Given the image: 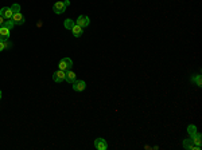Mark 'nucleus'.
Listing matches in <instances>:
<instances>
[{
  "instance_id": "14",
  "label": "nucleus",
  "mask_w": 202,
  "mask_h": 150,
  "mask_svg": "<svg viewBox=\"0 0 202 150\" xmlns=\"http://www.w3.org/2000/svg\"><path fill=\"white\" fill-rule=\"evenodd\" d=\"M10 47H11L10 40H0V51H4V50H7Z\"/></svg>"
},
{
  "instance_id": "17",
  "label": "nucleus",
  "mask_w": 202,
  "mask_h": 150,
  "mask_svg": "<svg viewBox=\"0 0 202 150\" xmlns=\"http://www.w3.org/2000/svg\"><path fill=\"white\" fill-rule=\"evenodd\" d=\"M13 26H15V24H13V22H12L11 19L6 20V23H4V27H7L8 30H12V28H13Z\"/></svg>"
},
{
  "instance_id": "13",
  "label": "nucleus",
  "mask_w": 202,
  "mask_h": 150,
  "mask_svg": "<svg viewBox=\"0 0 202 150\" xmlns=\"http://www.w3.org/2000/svg\"><path fill=\"white\" fill-rule=\"evenodd\" d=\"M183 148L190 149V150H199V148L194 146V143L191 142V139H185V141H183Z\"/></svg>"
},
{
  "instance_id": "5",
  "label": "nucleus",
  "mask_w": 202,
  "mask_h": 150,
  "mask_svg": "<svg viewBox=\"0 0 202 150\" xmlns=\"http://www.w3.org/2000/svg\"><path fill=\"white\" fill-rule=\"evenodd\" d=\"M89 23H91V20H89V17L86 15H80L77 22H75V24H78L80 27H82V28H85V27H88Z\"/></svg>"
},
{
  "instance_id": "15",
  "label": "nucleus",
  "mask_w": 202,
  "mask_h": 150,
  "mask_svg": "<svg viewBox=\"0 0 202 150\" xmlns=\"http://www.w3.org/2000/svg\"><path fill=\"white\" fill-rule=\"evenodd\" d=\"M75 23H74V22L73 20H71V19H66L65 22H64V26H65V28L66 30H71V28H73V26H74Z\"/></svg>"
},
{
  "instance_id": "12",
  "label": "nucleus",
  "mask_w": 202,
  "mask_h": 150,
  "mask_svg": "<svg viewBox=\"0 0 202 150\" xmlns=\"http://www.w3.org/2000/svg\"><path fill=\"white\" fill-rule=\"evenodd\" d=\"M82 30H84L82 27H80L78 24H74V26H73V28H71V32H73V35L75 36V38H80V36L82 35V32H84Z\"/></svg>"
},
{
  "instance_id": "10",
  "label": "nucleus",
  "mask_w": 202,
  "mask_h": 150,
  "mask_svg": "<svg viewBox=\"0 0 202 150\" xmlns=\"http://www.w3.org/2000/svg\"><path fill=\"white\" fill-rule=\"evenodd\" d=\"M77 79V75H75V72L74 71H71V70H69V71H66L65 72V80L67 82V83H73V82Z\"/></svg>"
},
{
  "instance_id": "7",
  "label": "nucleus",
  "mask_w": 202,
  "mask_h": 150,
  "mask_svg": "<svg viewBox=\"0 0 202 150\" xmlns=\"http://www.w3.org/2000/svg\"><path fill=\"white\" fill-rule=\"evenodd\" d=\"M85 87H86V83H85V80L75 79L73 82V90H74V91H84Z\"/></svg>"
},
{
  "instance_id": "4",
  "label": "nucleus",
  "mask_w": 202,
  "mask_h": 150,
  "mask_svg": "<svg viewBox=\"0 0 202 150\" xmlns=\"http://www.w3.org/2000/svg\"><path fill=\"white\" fill-rule=\"evenodd\" d=\"M94 146H96L97 150H106L108 142L104 138H97V139H94Z\"/></svg>"
},
{
  "instance_id": "20",
  "label": "nucleus",
  "mask_w": 202,
  "mask_h": 150,
  "mask_svg": "<svg viewBox=\"0 0 202 150\" xmlns=\"http://www.w3.org/2000/svg\"><path fill=\"white\" fill-rule=\"evenodd\" d=\"M4 23H6V19H4V17L0 15V27H3L4 26Z\"/></svg>"
},
{
  "instance_id": "19",
  "label": "nucleus",
  "mask_w": 202,
  "mask_h": 150,
  "mask_svg": "<svg viewBox=\"0 0 202 150\" xmlns=\"http://www.w3.org/2000/svg\"><path fill=\"white\" fill-rule=\"evenodd\" d=\"M11 8H12V12H19L20 11V6H19V4H13Z\"/></svg>"
},
{
  "instance_id": "9",
  "label": "nucleus",
  "mask_w": 202,
  "mask_h": 150,
  "mask_svg": "<svg viewBox=\"0 0 202 150\" xmlns=\"http://www.w3.org/2000/svg\"><path fill=\"white\" fill-rule=\"evenodd\" d=\"M11 30H8L7 27H0V40H10V34Z\"/></svg>"
},
{
  "instance_id": "8",
  "label": "nucleus",
  "mask_w": 202,
  "mask_h": 150,
  "mask_svg": "<svg viewBox=\"0 0 202 150\" xmlns=\"http://www.w3.org/2000/svg\"><path fill=\"white\" fill-rule=\"evenodd\" d=\"M0 15H2L4 19L8 20V19H11L12 15H13V12H12V8L11 7H3L2 10H0Z\"/></svg>"
},
{
  "instance_id": "21",
  "label": "nucleus",
  "mask_w": 202,
  "mask_h": 150,
  "mask_svg": "<svg viewBox=\"0 0 202 150\" xmlns=\"http://www.w3.org/2000/svg\"><path fill=\"white\" fill-rule=\"evenodd\" d=\"M0 99H2V91H0Z\"/></svg>"
},
{
  "instance_id": "1",
  "label": "nucleus",
  "mask_w": 202,
  "mask_h": 150,
  "mask_svg": "<svg viewBox=\"0 0 202 150\" xmlns=\"http://www.w3.org/2000/svg\"><path fill=\"white\" fill-rule=\"evenodd\" d=\"M58 67H60V70L62 71H69L71 70V67H73V60H71L70 58H62L60 63H58Z\"/></svg>"
},
{
  "instance_id": "3",
  "label": "nucleus",
  "mask_w": 202,
  "mask_h": 150,
  "mask_svg": "<svg viewBox=\"0 0 202 150\" xmlns=\"http://www.w3.org/2000/svg\"><path fill=\"white\" fill-rule=\"evenodd\" d=\"M11 20L13 22V24H15V26H16V24H18V26L24 24V16L20 13V11H19V12H13Z\"/></svg>"
},
{
  "instance_id": "18",
  "label": "nucleus",
  "mask_w": 202,
  "mask_h": 150,
  "mask_svg": "<svg viewBox=\"0 0 202 150\" xmlns=\"http://www.w3.org/2000/svg\"><path fill=\"white\" fill-rule=\"evenodd\" d=\"M193 80H195V83H197V86H198V87H201V86H202V82H201V75H197V76H195V79L193 78Z\"/></svg>"
},
{
  "instance_id": "6",
  "label": "nucleus",
  "mask_w": 202,
  "mask_h": 150,
  "mask_svg": "<svg viewBox=\"0 0 202 150\" xmlns=\"http://www.w3.org/2000/svg\"><path fill=\"white\" fill-rule=\"evenodd\" d=\"M53 80L55 82V83H61V82L65 80V71L62 70H58L53 74Z\"/></svg>"
},
{
  "instance_id": "2",
  "label": "nucleus",
  "mask_w": 202,
  "mask_h": 150,
  "mask_svg": "<svg viewBox=\"0 0 202 150\" xmlns=\"http://www.w3.org/2000/svg\"><path fill=\"white\" fill-rule=\"evenodd\" d=\"M70 4L69 0H66V2H57V3H54V6H53V11L57 13V15H60V13L62 12H65L66 10V7Z\"/></svg>"
},
{
  "instance_id": "11",
  "label": "nucleus",
  "mask_w": 202,
  "mask_h": 150,
  "mask_svg": "<svg viewBox=\"0 0 202 150\" xmlns=\"http://www.w3.org/2000/svg\"><path fill=\"white\" fill-rule=\"evenodd\" d=\"M201 138H202V135L199 133H194L193 135H190L191 142L194 143V146H197V148H201Z\"/></svg>"
},
{
  "instance_id": "16",
  "label": "nucleus",
  "mask_w": 202,
  "mask_h": 150,
  "mask_svg": "<svg viewBox=\"0 0 202 150\" xmlns=\"http://www.w3.org/2000/svg\"><path fill=\"white\" fill-rule=\"evenodd\" d=\"M187 133H189V135H193L194 133H197V127H195L194 125H189V127H187Z\"/></svg>"
}]
</instances>
